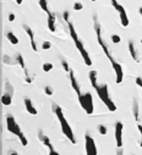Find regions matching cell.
Masks as SVG:
<instances>
[{
	"label": "cell",
	"mask_w": 142,
	"mask_h": 155,
	"mask_svg": "<svg viewBox=\"0 0 142 155\" xmlns=\"http://www.w3.org/2000/svg\"><path fill=\"white\" fill-rule=\"evenodd\" d=\"M92 20H93V28H94V32H96V35H97L98 44H99V47L102 48V50H103V53L105 54V56L109 59V61H110V64H112V66H113V68H114V72H115V76H116L115 82H116L118 84H120V83L122 82V77H124L122 66L114 59V56L112 55V53H110L108 45H106V43L103 41V38H102V28H100V23H99V20H98L97 14L93 15Z\"/></svg>",
	"instance_id": "1"
},
{
	"label": "cell",
	"mask_w": 142,
	"mask_h": 155,
	"mask_svg": "<svg viewBox=\"0 0 142 155\" xmlns=\"http://www.w3.org/2000/svg\"><path fill=\"white\" fill-rule=\"evenodd\" d=\"M88 77H90V82L92 84V87L94 88L96 93L98 94L99 99L105 104V106L108 108L109 111L114 112L116 110V105L114 104V102L112 100V98L109 96V92H108V86L105 83L104 84H98L97 82V71L91 70L90 73H88Z\"/></svg>",
	"instance_id": "2"
},
{
	"label": "cell",
	"mask_w": 142,
	"mask_h": 155,
	"mask_svg": "<svg viewBox=\"0 0 142 155\" xmlns=\"http://www.w3.org/2000/svg\"><path fill=\"white\" fill-rule=\"evenodd\" d=\"M51 109H53V112L55 114V116L58 117V120H59V122H60V127H61V131H63L64 135L70 141V143L76 144V138H75V135H74L73 128L70 127L67 120L65 119V116H64V112H63L61 108H60L57 103H51Z\"/></svg>",
	"instance_id": "3"
},
{
	"label": "cell",
	"mask_w": 142,
	"mask_h": 155,
	"mask_svg": "<svg viewBox=\"0 0 142 155\" xmlns=\"http://www.w3.org/2000/svg\"><path fill=\"white\" fill-rule=\"evenodd\" d=\"M66 23H67L69 33H70L71 38H73V41H74V43H75V45H76L77 50L80 51V54H81V56H82V59H83L85 64H86L87 66H92V64H93V62H92V60H91L90 55H88V53L86 51V49H85V47H83V43L80 41V38H79V35H77V33H76V31H75L74 23L71 22V21H67Z\"/></svg>",
	"instance_id": "4"
},
{
	"label": "cell",
	"mask_w": 142,
	"mask_h": 155,
	"mask_svg": "<svg viewBox=\"0 0 142 155\" xmlns=\"http://www.w3.org/2000/svg\"><path fill=\"white\" fill-rule=\"evenodd\" d=\"M6 128H8V131H9L10 133L15 134L16 137L20 139V142H21V144H22L23 147H26V145L28 144V141H27V138H26L25 133L21 131V128H20L19 123L16 122L15 117H14L12 115H10V114L6 115Z\"/></svg>",
	"instance_id": "5"
},
{
	"label": "cell",
	"mask_w": 142,
	"mask_h": 155,
	"mask_svg": "<svg viewBox=\"0 0 142 155\" xmlns=\"http://www.w3.org/2000/svg\"><path fill=\"white\" fill-rule=\"evenodd\" d=\"M79 102H80V105L81 108L86 111L87 115H92L93 111H94V106H93V98L90 92H87L82 95L79 96Z\"/></svg>",
	"instance_id": "6"
},
{
	"label": "cell",
	"mask_w": 142,
	"mask_h": 155,
	"mask_svg": "<svg viewBox=\"0 0 142 155\" xmlns=\"http://www.w3.org/2000/svg\"><path fill=\"white\" fill-rule=\"evenodd\" d=\"M110 3H112V5L114 6V9L119 12V15H120L121 26H122V27H128L130 22H129V17H128V15H126V11H125V9H124V6L118 3V0H110Z\"/></svg>",
	"instance_id": "7"
},
{
	"label": "cell",
	"mask_w": 142,
	"mask_h": 155,
	"mask_svg": "<svg viewBox=\"0 0 142 155\" xmlns=\"http://www.w3.org/2000/svg\"><path fill=\"white\" fill-rule=\"evenodd\" d=\"M85 149H86V155H97V145L94 142V138L88 133L85 135Z\"/></svg>",
	"instance_id": "8"
},
{
	"label": "cell",
	"mask_w": 142,
	"mask_h": 155,
	"mask_svg": "<svg viewBox=\"0 0 142 155\" xmlns=\"http://www.w3.org/2000/svg\"><path fill=\"white\" fill-rule=\"evenodd\" d=\"M15 57H16L17 65L21 66V68H22V71H23V73H25V82L28 83V84L32 83V82H33V77L29 74V72H28V70H27V66H26V64H25L23 56H22L20 53H16V54H15Z\"/></svg>",
	"instance_id": "9"
},
{
	"label": "cell",
	"mask_w": 142,
	"mask_h": 155,
	"mask_svg": "<svg viewBox=\"0 0 142 155\" xmlns=\"http://www.w3.org/2000/svg\"><path fill=\"white\" fill-rule=\"evenodd\" d=\"M122 129H124L122 122L118 121V122L115 123V141H116V147H118V149L122 148Z\"/></svg>",
	"instance_id": "10"
},
{
	"label": "cell",
	"mask_w": 142,
	"mask_h": 155,
	"mask_svg": "<svg viewBox=\"0 0 142 155\" xmlns=\"http://www.w3.org/2000/svg\"><path fill=\"white\" fill-rule=\"evenodd\" d=\"M69 78H70V82H71V87H73V89H74L75 93L77 94V96L82 95V93H81V87H80V84H79V82H77V80H76V77H75L73 70H70V72H69Z\"/></svg>",
	"instance_id": "11"
},
{
	"label": "cell",
	"mask_w": 142,
	"mask_h": 155,
	"mask_svg": "<svg viewBox=\"0 0 142 155\" xmlns=\"http://www.w3.org/2000/svg\"><path fill=\"white\" fill-rule=\"evenodd\" d=\"M128 48H129V53H130V55H131V57H132V60H134V61H136V62H141L140 54H138V51L136 50V48H135V43H134L131 39L128 42Z\"/></svg>",
	"instance_id": "12"
},
{
	"label": "cell",
	"mask_w": 142,
	"mask_h": 155,
	"mask_svg": "<svg viewBox=\"0 0 142 155\" xmlns=\"http://www.w3.org/2000/svg\"><path fill=\"white\" fill-rule=\"evenodd\" d=\"M23 29H25V32L27 33V35L29 37V42H31V47H32V50L36 53V51H38V48H37V44H36V42H34V34H33V31L31 29V27L28 26V25H25L23 23Z\"/></svg>",
	"instance_id": "13"
},
{
	"label": "cell",
	"mask_w": 142,
	"mask_h": 155,
	"mask_svg": "<svg viewBox=\"0 0 142 155\" xmlns=\"http://www.w3.org/2000/svg\"><path fill=\"white\" fill-rule=\"evenodd\" d=\"M38 138H39V141L42 142V144H43L44 147H47L49 150L54 149V147H53V144H51L50 139L48 138V135H45V134L43 133V131H42V129H39V131H38Z\"/></svg>",
	"instance_id": "14"
},
{
	"label": "cell",
	"mask_w": 142,
	"mask_h": 155,
	"mask_svg": "<svg viewBox=\"0 0 142 155\" xmlns=\"http://www.w3.org/2000/svg\"><path fill=\"white\" fill-rule=\"evenodd\" d=\"M23 103H25V108H26V110H27V112L28 114H31V115H37L38 112H37V109H36L34 106H33V104H32V100L29 99V98H26L23 99Z\"/></svg>",
	"instance_id": "15"
},
{
	"label": "cell",
	"mask_w": 142,
	"mask_h": 155,
	"mask_svg": "<svg viewBox=\"0 0 142 155\" xmlns=\"http://www.w3.org/2000/svg\"><path fill=\"white\" fill-rule=\"evenodd\" d=\"M132 115H134V119L136 120V122H140V105H138V100L136 98H134V100H132Z\"/></svg>",
	"instance_id": "16"
},
{
	"label": "cell",
	"mask_w": 142,
	"mask_h": 155,
	"mask_svg": "<svg viewBox=\"0 0 142 155\" xmlns=\"http://www.w3.org/2000/svg\"><path fill=\"white\" fill-rule=\"evenodd\" d=\"M55 14L54 12H51L50 15H48V27H49V31L51 33H54L57 27H55Z\"/></svg>",
	"instance_id": "17"
},
{
	"label": "cell",
	"mask_w": 142,
	"mask_h": 155,
	"mask_svg": "<svg viewBox=\"0 0 142 155\" xmlns=\"http://www.w3.org/2000/svg\"><path fill=\"white\" fill-rule=\"evenodd\" d=\"M3 64H5V65H10V66H16V65H17V61H16L15 55H14V56L4 55V56H3Z\"/></svg>",
	"instance_id": "18"
},
{
	"label": "cell",
	"mask_w": 142,
	"mask_h": 155,
	"mask_svg": "<svg viewBox=\"0 0 142 155\" xmlns=\"http://www.w3.org/2000/svg\"><path fill=\"white\" fill-rule=\"evenodd\" d=\"M5 37H6V39H8L11 44H14V45L19 44V38L15 35V33H12V32H10V31H6V32H5Z\"/></svg>",
	"instance_id": "19"
},
{
	"label": "cell",
	"mask_w": 142,
	"mask_h": 155,
	"mask_svg": "<svg viewBox=\"0 0 142 155\" xmlns=\"http://www.w3.org/2000/svg\"><path fill=\"white\" fill-rule=\"evenodd\" d=\"M14 93H15V89H14L12 84L9 81H6L5 82V92H4V94L10 95V96H14Z\"/></svg>",
	"instance_id": "20"
},
{
	"label": "cell",
	"mask_w": 142,
	"mask_h": 155,
	"mask_svg": "<svg viewBox=\"0 0 142 155\" xmlns=\"http://www.w3.org/2000/svg\"><path fill=\"white\" fill-rule=\"evenodd\" d=\"M11 103H12V96L6 95V94H3L2 95V104L3 105L9 106V105H11Z\"/></svg>",
	"instance_id": "21"
},
{
	"label": "cell",
	"mask_w": 142,
	"mask_h": 155,
	"mask_svg": "<svg viewBox=\"0 0 142 155\" xmlns=\"http://www.w3.org/2000/svg\"><path fill=\"white\" fill-rule=\"evenodd\" d=\"M39 6H41V9L44 11V12H47L48 15H50L51 14V11L49 10V8H48V3H47V0H39Z\"/></svg>",
	"instance_id": "22"
},
{
	"label": "cell",
	"mask_w": 142,
	"mask_h": 155,
	"mask_svg": "<svg viewBox=\"0 0 142 155\" xmlns=\"http://www.w3.org/2000/svg\"><path fill=\"white\" fill-rule=\"evenodd\" d=\"M98 132H99V134H103V135H105L106 133H108V128H106L104 125H98Z\"/></svg>",
	"instance_id": "23"
},
{
	"label": "cell",
	"mask_w": 142,
	"mask_h": 155,
	"mask_svg": "<svg viewBox=\"0 0 142 155\" xmlns=\"http://www.w3.org/2000/svg\"><path fill=\"white\" fill-rule=\"evenodd\" d=\"M42 68H43L44 72H49V71H51V68H53V64H50V62H44L43 66H42Z\"/></svg>",
	"instance_id": "24"
},
{
	"label": "cell",
	"mask_w": 142,
	"mask_h": 155,
	"mask_svg": "<svg viewBox=\"0 0 142 155\" xmlns=\"http://www.w3.org/2000/svg\"><path fill=\"white\" fill-rule=\"evenodd\" d=\"M110 39H112V42L115 43V44H118V43L121 42V38H120V35H118V34H112Z\"/></svg>",
	"instance_id": "25"
},
{
	"label": "cell",
	"mask_w": 142,
	"mask_h": 155,
	"mask_svg": "<svg viewBox=\"0 0 142 155\" xmlns=\"http://www.w3.org/2000/svg\"><path fill=\"white\" fill-rule=\"evenodd\" d=\"M82 9H83V4H82V3H80V2L74 3V10H75V11H80V10H82Z\"/></svg>",
	"instance_id": "26"
},
{
	"label": "cell",
	"mask_w": 142,
	"mask_h": 155,
	"mask_svg": "<svg viewBox=\"0 0 142 155\" xmlns=\"http://www.w3.org/2000/svg\"><path fill=\"white\" fill-rule=\"evenodd\" d=\"M60 61H61V65H63V67H64V70H65L66 72H70V70H71V68H70V66H69V64H67V61H66L65 59H61Z\"/></svg>",
	"instance_id": "27"
},
{
	"label": "cell",
	"mask_w": 142,
	"mask_h": 155,
	"mask_svg": "<svg viewBox=\"0 0 142 155\" xmlns=\"http://www.w3.org/2000/svg\"><path fill=\"white\" fill-rule=\"evenodd\" d=\"M44 93H45L47 95H49V96H51L53 94H54V90H53V89H51V88H50L49 86H47V87L44 88Z\"/></svg>",
	"instance_id": "28"
},
{
	"label": "cell",
	"mask_w": 142,
	"mask_h": 155,
	"mask_svg": "<svg viewBox=\"0 0 142 155\" xmlns=\"http://www.w3.org/2000/svg\"><path fill=\"white\" fill-rule=\"evenodd\" d=\"M50 48H51V43L50 42H43V44H42V49L43 50H48Z\"/></svg>",
	"instance_id": "29"
},
{
	"label": "cell",
	"mask_w": 142,
	"mask_h": 155,
	"mask_svg": "<svg viewBox=\"0 0 142 155\" xmlns=\"http://www.w3.org/2000/svg\"><path fill=\"white\" fill-rule=\"evenodd\" d=\"M63 17H64L65 22L70 21V14H69V11H64V14H63Z\"/></svg>",
	"instance_id": "30"
},
{
	"label": "cell",
	"mask_w": 142,
	"mask_h": 155,
	"mask_svg": "<svg viewBox=\"0 0 142 155\" xmlns=\"http://www.w3.org/2000/svg\"><path fill=\"white\" fill-rule=\"evenodd\" d=\"M137 128H138L140 134H141V142H140V147H142V125H141V123H138V125H137Z\"/></svg>",
	"instance_id": "31"
},
{
	"label": "cell",
	"mask_w": 142,
	"mask_h": 155,
	"mask_svg": "<svg viewBox=\"0 0 142 155\" xmlns=\"http://www.w3.org/2000/svg\"><path fill=\"white\" fill-rule=\"evenodd\" d=\"M136 84L142 88V77H137V78H136Z\"/></svg>",
	"instance_id": "32"
},
{
	"label": "cell",
	"mask_w": 142,
	"mask_h": 155,
	"mask_svg": "<svg viewBox=\"0 0 142 155\" xmlns=\"http://www.w3.org/2000/svg\"><path fill=\"white\" fill-rule=\"evenodd\" d=\"M8 18H9V21H10V22L15 21V14H12V12H11V14H9V17H8Z\"/></svg>",
	"instance_id": "33"
},
{
	"label": "cell",
	"mask_w": 142,
	"mask_h": 155,
	"mask_svg": "<svg viewBox=\"0 0 142 155\" xmlns=\"http://www.w3.org/2000/svg\"><path fill=\"white\" fill-rule=\"evenodd\" d=\"M49 155H60L55 149H51V150H49Z\"/></svg>",
	"instance_id": "34"
},
{
	"label": "cell",
	"mask_w": 142,
	"mask_h": 155,
	"mask_svg": "<svg viewBox=\"0 0 142 155\" xmlns=\"http://www.w3.org/2000/svg\"><path fill=\"white\" fill-rule=\"evenodd\" d=\"M118 155H122V150H121V148H120V149H118Z\"/></svg>",
	"instance_id": "35"
},
{
	"label": "cell",
	"mask_w": 142,
	"mask_h": 155,
	"mask_svg": "<svg viewBox=\"0 0 142 155\" xmlns=\"http://www.w3.org/2000/svg\"><path fill=\"white\" fill-rule=\"evenodd\" d=\"M9 155H19V154H17L16 151H10V154Z\"/></svg>",
	"instance_id": "36"
},
{
	"label": "cell",
	"mask_w": 142,
	"mask_h": 155,
	"mask_svg": "<svg viewBox=\"0 0 142 155\" xmlns=\"http://www.w3.org/2000/svg\"><path fill=\"white\" fill-rule=\"evenodd\" d=\"M138 11H140V15H141V17H142V6H140V9H138Z\"/></svg>",
	"instance_id": "37"
},
{
	"label": "cell",
	"mask_w": 142,
	"mask_h": 155,
	"mask_svg": "<svg viewBox=\"0 0 142 155\" xmlns=\"http://www.w3.org/2000/svg\"><path fill=\"white\" fill-rule=\"evenodd\" d=\"M16 3L20 5V4H22V0H16Z\"/></svg>",
	"instance_id": "38"
},
{
	"label": "cell",
	"mask_w": 142,
	"mask_h": 155,
	"mask_svg": "<svg viewBox=\"0 0 142 155\" xmlns=\"http://www.w3.org/2000/svg\"><path fill=\"white\" fill-rule=\"evenodd\" d=\"M91 2H96V0H91Z\"/></svg>",
	"instance_id": "39"
},
{
	"label": "cell",
	"mask_w": 142,
	"mask_h": 155,
	"mask_svg": "<svg viewBox=\"0 0 142 155\" xmlns=\"http://www.w3.org/2000/svg\"><path fill=\"white\" fill-rule=\"evenodd\" d=\"M141 44H142V39H141Z\"/></svg>",
	"instance_id": "40"
}]
</instances>
